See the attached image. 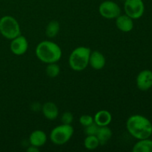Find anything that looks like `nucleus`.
Listing matches in <instances>:
<instances>
[{"mask_svg":"<svg viewBox=\"0 0 152 152\" xmlns=\"http://www.w3.org/2000/svg\"><path fill=\"white\" fill-rule=\"evenodd\" d=\"M137 86L140 91H148L152 87V71L143 70L138 74L136 79Z\"/></svg>","mask_w":152,"mask_h":152,"instance_id":"nucleus-9","label":"nucleus"},{"mask_svg":"<svg viewBox=\"0 0 152 152\" xmlns=\"http://www.w3.org/2000/svg\"><path fill=\"white\" fill-rule=\"evenodd\" d=\"M79 122H80V123L82 126L86 127V126L92 124L94 121V117L92 116L88 115V114H84V115H82L80 117Z\"/></svg>","mask_w":152,"mask_h":152,"instance_id":"nucleus-21","label":"nucleus"},{"mask_svg":"<svg viewBox=\"0 0 152 152\" xmlns=\"http://www.w3.org/2000/svg\"><path fill=\"white\" fill-rule=\"evenodd\" d=\"M0 34L10 40L20 35L21 30L18 21L11 16H2L0 19Z\"/></svg>","mask_w":152,"mask_h":152,"instance_id":"nucleus-4","label":"nucleus"},{"mask_svg":"<svg viewBox=\"0 0 152 152\" xmlns=\"http://www.w3.org/2000/svg\"><path fill=\"white\" fill-rule=\"evenodd\" d=\"M73 120H74V116H73L72 113H71L70 111H65L61 117V122L62 123V124L71 125Z\"/></svg>","mask_w":152,"mask_h":152,"instance_id":"nucleus-22","label":"nucleus"},{"mask_svg":"<svg viewBox=\"0 0 152 152\" xmlns=\"http://www.w3.org/2000/svg\"><path fill=\"white\" fill-rule=\"evenodd\" d=\"M99 142L96 135H88L84 140V146L88 150H94L99 146Z\"/></svg>","mask_w":152,"mask_h":152,"instance_id":"nucleus-18","label":"nucleus"},{"mask_svg":"<svg viewBox=\"0 0 152 152\" xmlns=\"http://www.w3.org/2000/svg\"><path fill=\"white\" fill-rule=\"evenodd\" d=\"M123 1H125V0H123Z\"/></svg>","mask_w":152,"mask_h":152,"instance_id":"nucleus-24","label":"nucleus"},{"mask_svg":"<svg viewBox=\"0 0 152 152\" xmlns=\"http://www.w3.org/2000/svg\"><path fill=\"white\" fill-rule=\"evenodd\" d=\"M96 136L99 140V144L105 145L112 137V131L108 126H101L98 129Z\"/></svg>","mask_w":152,"mask_h":152,"instance_id":"nucleus-15","label":"nucleus"},{"mask_svg":"<svg viewBox=\"0 0 152 152\" xmlns=\"http://www.w3.org/2000/svg\"><path fill=\"white\" fill-rule=\"evenodd\" d=\"M59 23L56 20L50 21L46 26L45 34L48 38H53L59 34Z\"/></svg>","mask_w":152,"mask_h":152,"instance_id":"nucleus-17","label":"nucleus"},{"mask_svg":"<svg viewBox=\"0 0 152 152\" xmlns=\"http://www.w3.org/2000/svg\"><path fill=\"white\" fill-rule=\"evenodd\" d=\"M27 151L28 152H38L39 151V148L37 147L34 146V145H31L30 147H28L27 148Z\"/></svg>","mask_w":152,"mask_h":152,"instance_id":"nucleus-23","label":"nucleus"},{"mask_svg":"<svg viewBox=\"0 0 152 152\" xmlns=\"http://www.w3.org/2000/svg\"><path fill=\"white\" fill-rule=\"evenodd\" d=\"M29 142L31 145L40 148L47 142V135L43 131L35 130L30 134Z\"/></svg>","mask_w":152,"mask_h":152,"instance_id":"nucleus-13","label":"nucleus"},{"mask_svg":"<svg viewBox=\"0 0 152 152\" xmlns=\"http://www.w3.org/2000/svg\"><path fill=\"white\" fill-rule=\"evenodd\" d=\"M99 13L105 19H113L121 14V9L116 2L106 0L99 4Z\"/></svg>","mask_w":152,"mask_h":152,"instance_id":"nucleus-7","label":"nucleus"},{"mask_svg":"<svg viewBox=\"0 0 152 152\" xmlns=\"http://www.w3.org/2000/svg\"><path fill=\"white\" fill-rule=\"evenodd\" d=\"M126 129L135 139H146L151 136L152 123L144 116L134 114L129 117L126 121Z\"/></svg>","mask_w":152,"mask_h":152,"instance_id":"nucleus-1","label":"nucleus"},{"mask_svg":"<svg viewBox=\"0 0 152 152\" xmlns=\"http://www.w3.org/2000/svg\"><path fill=\"white\" fill-rule=\"evenodd\" d=\"M125 14L133 19L141 18L145 11V5L142 0H125Z\"/></svg>","mask_w":152,"mask_h":152,"instance_id":"nucleus-6","label":"nucleus"},{"mask_svg":"<svg viewBox=\"0 0 152 152\" xmlns=\"http://www.w3.org/2000/svg\"><path fill=\"white\" fill-rule=\"evenodd\" d=\"M94 121L99 127L108 126L112 121V115L107 110H100L95 114Z\"/></svg>","mask_w":152,"mask_h":152,"instance_id":"nucleus-14","label":"nucleus"},{"mask_svg":"<svg viewBox=\"0 0 152 152\" xmlns=\"http://www.w3.org/2000/svg\"><path fill=\"white\" fill-rule=\"evenodd\" d=\"M36 56L41 62L46 64L55 63L60 60L62 50L56 43L49 40L42 41L36 48Z\"/></svg>","mask_w":152,"mask_h":152,"instance_id":"nucleus-2","label":"nucleus"},{"mask_svg":"<svg viewBox=\"0 0 152 152\" xmlns=\"http://www.w3.org/2000/svg\"><path fill=\"white\" fill-rule=\"evenodd\" d=\"M91 49L85 46H80L72 50L69 56L68 63L73 71H82L89 65Z\"/></svg>","mask_w":152,"mask_h":152,"instance_id":"nucleus-3","label":"nucleus"},{"mask_svg":"<svg viewBox=\"0 0 152 152\" xmlns=\"http://www.w3.org/2000/svg\"><path fill=\"white\" fill-rule=\"evenodd\" d=\"M42 112L46 119L49 120H54L59 115V108L54 102H47L43 104Z\"/></svg>","mask_w":152,"mask_h":152,"instance_id":"nucleus-12","label":"nucleus"},{"mask_svg":"<svg viewBox=\"0 0 152 152\" xmlns=\"http://www.w3.org/2000/svg\"><path fill=\"white\" fill-rule=\"evenodd\" d=\"M106 60L104 55L99 50H94L91 52L89 57V65L96 71L102 69L105 67Z\"/></svg>","mask_w":152,"mask_h":152,"instance_id":"nucleus-10","label":"nucleus"},{"mask_svg":"<svg viewBox=\"0 0 152 152\" xmlns=\"http://www.w3.org/2000/svg\"><path fill=\"white\" fill-rule=\"evenodd\" d=\"M98 129H99V126L94 122L92 124L85 127L84 132L86 136H88V135H96L97 133Z\"/></svg>","mask_w":152,"mask_h":152,"instance_id":"nucleus-20","label":"nucleus"},{"mask_svg":"<svg viewBox=\"0 0 152 152\" xmlns=\"http://www.w3.org/2000/svg\"><path fill=\"white\" fill-rule=\"evenodd\" d=\"M151 136H152V134H151Z\"/></svg>","mask_w":152,"mask_h":152,"instance_id":"nucleus-25","label":"nucleus"},{"mask_svg":"<svg viewBox=\"0 0 152 152\" xmlns=\"http://www.w3.org/2000/svg\"><path fill=\"white\" fill-rule=\"evenodd\" d=\"M133 152H152V140H139L132 148Z\"/></svg>","mask_w":152,"mask_h":152,"instance_id":"nucleus-16","label":"nucleus"},{"mask_svg":"<svg viewBox=\"0 0 152 152\" xmlns=\"http://www.w3.org/2000/svg\"><path fill=\"white\" fill-rule=\"evenodd\" d=\"M47 65L45 72L48 77H50V78H55L59 76V73H60V67L58 64H56V62L47 64Z\"/></svg>","mask_w":152,"mask_h":152,"instance_id":"nucleus-19","label":"nucleus"},{"mask_svg":"<svg viewBox=\"0 0 152 152\" xmlns=\"http://www.w3.org/2000/svg\"><path fill=\"white\" fill-rule=\"evenodd\" d=\"M116 26L117 29L124 33L130 32L134 28L133 19L129 17L126 14H120L116 18Z\"/></svg>","mask_w":152,"mask_h":152,"instance_id":"nucleus-11","label":"nucleus"},{"mask_svg":"<svg viewBox=\"0 0 152 152\" xmlns=\"http://www.w3.org/2000/svg\"><path fill=\"white\" fill-rule=\"evenodd\" d=\"M10 49L13 54L21 56L25 54L28 49V42L24 36L20 34L16 38L11 39Z\"/></svg>","mask_w":152,"mask_h":152,"instance_id":"nucleus-8","label":"nucleus"},{"mask_svg":"<svg viewBox=\"0 0 152 152\" xmlns=\"http://www.w3.org/2000/svg\"><path fill=\"white\" fill-rule=\"evenodd\" d=\"M74 132V128L71 125H59L51 130L50 133V140L55 145H62L71 139Z\"/></svg>","mask_w":152,"mask_h":152,"instance_id":"nucleus-5","label":"nucleus"}]
</instances>
